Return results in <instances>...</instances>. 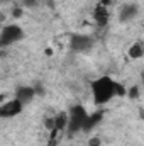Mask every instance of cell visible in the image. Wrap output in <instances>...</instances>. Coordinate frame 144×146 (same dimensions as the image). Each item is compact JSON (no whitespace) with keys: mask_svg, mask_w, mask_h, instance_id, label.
Segmentation results:
<instances>
[{"mask_svg":"<svg viewBox=\"0 0 144 146\" xmlns=\"http://www.w3.org/2000/svg\"><path fill=\"white\" fill-rule=\"evenodd\" d=\"M115 83L117 80H114L110 75H100L90 82L92 100L97 107H104L115 99Z\"/></svg>","mask_w":144,"mask_h":146,"instance_id":"6da1fadb","label":"cell"},{"mask_svg":"<svg viewBox=\"0 0 144 146\" xmlns=\"http://www.w3.org/2000/svg\"><path fill=\"white\" fill-rule=\"evenodd\" d=\"M87 115H88V110L83 106H80V104L73 106L71 109L68 110V126H66L68 134H76V133L83 131Z\"/></svg>","mask_w":144,"mask_h":146,"instance_id":"7a4b0ae2","label":"cell"},{"mask_svg":"<svg viewBox=\"0 0 144 146\" xmlns=\"http://www.w3.org/2000/svg\"><path fill=\"white\" fill-rule=\"evenodd\" d=\"M24 39V29L12 22V24H5L3 27H0V48H9L14 46L17 42H20Z\"/></svg>","mask_w":144,"mask_h":146,"instance_id":"3957f363","label":"cell"},{"mask_svg":"<svg viewBox=\"0 0 144 146\" xmlns=\"http://www.w3.org/2000/svg\"><path fill=\"white\" fill-rule=\"evenodd\" d=\"M22 110H24V106L15 97L3 100L0 102V119H14L19 114H22Z\"/></svg>","mask_w":144,"mask_h":146,"instance_id":"277c9868","label":"cell"},{"mask_svg":"<svg viewBox=\"0 0 144 146\" xmlns=\"http://www.w3.org/2000/svg\"><path fill=\"white\" fill-rule=\"evenodd\" d=\"M37 95V88L36 87H29V85H22V87H17L15 90V99L26 107L27 104H31Z\"/></svg>","mask_w":144,"mask_h":146,"instance_id":"5b68a950","label":"cell"},{"mask_svg":"<svg viewBox=\"0 0 144 146\" xmlns=\"http://www.w3.org/2000/svg\"><path fill=\"white\" fill-rule=\"evenodd\" d=\"M137 15H139V5L137 3H124L119 9V21L122 24L134 21Z\"/></svg>","mask_w":144,"mask_h":146,"instance_id":"8992f818","label":"cell"},{"mask_svg":"<svg viewBox=\"0 0 144 146\" xmlns=\"http://www.w3.org/2000/svg\"><path fill=\"white\" fill-rule=\"evenodd\" d=\"M92 17H93V22H95L98 27L107 26L108 21H110V12H108V7L102 5V3H97V5H95V9H93Z\"/></svg>","mask_w":144,"mask_h":146,"instance_id":"52a82bcc","label":"cell"},{"mask_svg":"<svg viewBox=\"0 0 144 146\" xmlns=\"http://www.w3.org/2000/svg\"><path fill=\"white\" fill-rule=\"evenodd\" d=\"M93 44V37L88 34H75L71 36V46L76 51H85Z\"/></svg>","mask_w":144,"mask_h":146,"instance_id":"ba28073f","label":"cell"},{"mask_svg":"<svg viewBox=\"0 0 144 146\" xmlns=\"http://www.w3.org/2000/svg\"><path fill=\"white\" fill-rule=\"evenodd\" d=\"M102 121H104V112H102V110L88 112L87 121H85V126H83V133H90V131H93V129L102 122Z\"/></svg>","mask_w":144,"mask_h":146,"instance_id":"9c48e42d","label":"cell"},{"mask_svg":"<svg viewBox=\"0 0 144 146\" xmlns=\"http://www.w3.org/2000/svg\"><path fill=\"white\" fill-rule=\"evenodd\" d=\"M54 119V127H53V133H61V131H66V126H68V112H58L56 115H53Z\"/></svg>","mask_w":144,"mask_h":146,"instance_id":"30bf717a","label":"cell"},{"mask_svg":"<svg viewBox=\"0 0 144 146\" xmlns=\"http://www.w3.org/2000/svg\"><path fill=\"white\" fill-rule=\"evenodd\" d=\"M127 54H129V58H131V60H134V61L143 60V56H144V44L141 42V41L132 42V44L129 46V49H127Z\"/></svg>","mask_w":144,"mask_h":146,"instance_id":"8fae6325","label":"cell"},{"mask_svg":"<svg viewBox=\"0 0 144 146\" xmlns=\"http://www.w3.org/2000/svg\"><path fill=\"white\" fill-rule=\"evenodd\" d=\"M127 97H131V99H137L139 97V87H131V88H127V94H126Z\"/></svg>","mask_w":144,"mask_h":146,"instance_id":"7c38bea8","label":"cell"},{"mask_svg":"<svg viewBox=\"0 0 144 146\" xmlns=\"http://www.w3.org/2000/svg\"><path fill=\"white\" fill-rule=\"evenodd\" d=\"M22 15H24V9H22V5L12 9V17H14V19H20Z\"/></svg>","mask_w":144,"mask_h":146,"instance_id":"4fadbf2b","label":"cell"},{"mask_svg":"<svg viewBox=\"0 0 144 146\" xmlns=\"http://www.w3.org/2000/svg\"><path fill=\"white\" fill-rule=\"evenodd\" d=\"M88 146H102V139L98 136H92L88 141Z\"/></svg>","mask_w":144,"mask_h":146,"instance_id":"5bb4252c","label":"cell"},{"mask_svg":"<svg viewBox=\"0 0 144 146\" xmlns=\"http://www.w3.org/2000/svg\"><path fill=\"white\" fill-rule=\"evenodd\" d=\"M44 54H46V56H51V54H53V49H51V48H48V49L44 51Z\"/></svg>","mask_w":144,"mask_h":146,"instance_id":"9a60e30c","label":"cell"},{"mask_svg":"<svg viewBox=\"0 0 144 146\" xmlns=\"http://www.w3.org/2000/svg\"><path fill=\"white\" fill-rule=\"evenodd\" d=\"M2 2H7V0H0V3H2Z\"/></svg>","mask_w":144,"mask_h":146,"instance_id":"2e32d148","label":"cell"},{"mask_svg":"<svg viewBox=\"0 0 144 146\" xmlns=\"http://www.w3.org/2000/svg\"><path fill=\"white\" fill-rule=\"evenodd\" d=\"M112 2H114V0H112Z\"/></svg>","mask_w":144,"mask_h":146,"instance_id":"e0dca14e","label":"cell"}]
</instances>
